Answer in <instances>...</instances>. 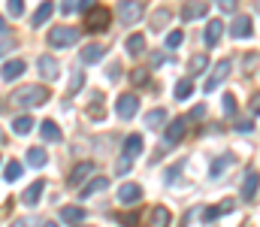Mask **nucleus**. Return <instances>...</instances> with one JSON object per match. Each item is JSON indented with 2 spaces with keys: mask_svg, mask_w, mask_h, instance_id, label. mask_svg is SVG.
Segmentation results:
<instances>
[{
  "mask_svg": "<svg viewBox=\"0 0 260 227\" xmlns=\"http://www.w3.org/2000/svg\"><path fill=\"white\" fill-rule=\"evenodd\" d=\"M49 97H52V94H49V88H43V85H21V88H15L12 103H15L18 109H30V106L46 103Z\"/></svg>",
  "mask_w": 260,
  "mask_h": 227,
  "instance_id": "nucleus-1",
  "label": "nucleus"
},
{
  "mask_svg": "<svg viewBox=\"0 0 260 227\" xmlns=\"http://www.w3.org/2000/svg\"><path fill=\"white\" fill-rule=\"evenodd\" d=\"M79 43V30L76 27H67V24H58L49 30V46L52 49H70Z\"/></svg>",
  "mask_w": 260,
  "mask_h": 227,
  "instance_id": "nucleus-2",
  "label": "nucleus"
},
{
  "mask_svg": "<svg viewBox=\"0 0 260 227\" xmlns=\"http://www.w3.org/2000/svg\"><path fill=\"white\" fill-rule=\"evenodd\" d=\"M115 12L121 24H139V18L145 15V0H121Z\"/></svg>",
  "mask_w": 260,
  "mask_h": 227,
  "instance_id": "nucleus-3",
  "label": "nucleus"
},
{
  "mask_svg": "<svg viewBox=\"0 0 260 227\" xmlns=\"http://www.w3.org/2000/svg\"><path fill=\"white\" fill-rule=\"evenodd\" d=\"M109 21H112V12H109L106 6H94V9L85 12V27H88L91 34H103V30L109 27Z\"/></svg>",
  "mask_w": 260,
  "mask_h": 227,
  "instance_id": "nucleus-4",
  "label": "nucleus"
},
{
  "mask_svg": "<svg viewBox=\"0 0 260 227\" xmlns=\"http://www.w3.org/2000/svg\"><path fill=\"white\" fill-rule=\"evenodd\" d=\"M185 134H188V118H185V115H182V118H173V121L164 127V146H167V149L179 146V143L185 140Z\"/></svg>",
  "mask_w": 260,
  "mask_h": 227,
  "instance_id": "nucleus-5",
  "label": "nucleus"
},
{
  "mask_svg": "<svg viewBox=\"0 0 260 227\" xmlns=\"http://www.w3.org/2000/svg\"><path fill=\"white\" fill-rule=\"evenodd\" d=\"M230 67H233V61H230V58H221V61H218V64L212 67V76L206 79L203 91H206V94H209V91H215V88H218V85H221V82H224V79L230 76Z\"/></svg>",
  "mask_w": 260,
  "mask_h": 227,
  "instance_id": "nucleus-6",
  "label": "nucleus"
},
{
  "mask_svg": "<svg viewBox=\"0 0 260 227\" xmlns=\"http://www.w3.org/2000/svg\"><path fill=\"white\" fill-rule=\"evenodd\" d=\"M136 109H139V97L133 94V91H127V94H121L118 100H115V112H118V118H133L136 115Z\"/></svg>",
  "mask_w": 260,
  "mask_h": 227,
  "instance_id": "nucleus-7",
  "label": "nucleus"
},
{
  "mask_svg": "<svg viewBox=\"0 0 260 227\" xmlns=\"http://www.w3.org/2000/svg\"><path fill=\"white\" fill-rule=\"evenodd\" d=\"M230 34H233V40H248V37L254 34V21H251V15H236L233 24H230Z\"/></svg>",
  "mask_w": 260,
  "mask_h": 227,
  "instance_id": "nucleus-8",
  "label": "nucleus"
},
{
  "mask_svg": "<svg viewBox=\"0 0 260 227\" xmlns=\"http://www.w3.org/2000/svg\"><path fill=\"white\" fill-rule=\"evenodd\" d=\"M94 170H97V167H94L91 160H82V164H76V167L70 170V176H67V185H70V188L82 185V182H85V179H88V176H91Z\"/></svg>",
  "mask_w": 260,
  "mask_h": 227,
  "instance_id": "nucleus-9",
  "label": "nucleus"
},
{
  "mask_svg": "<svg viewBox=\"0 0 260 227\" xmlns=\"http://www.w3.org/2000/svg\"><path fill=\"white\" fill-rule=\"evenodd\" d=\"M209 12V0H188L182 6V21H197Z\"/></svg>",
  "mask_w": 260,
  "mask_h": 227,
  "instance_id": "nucleus-10",
  "label": "nucleus"
},
{
  "mask_svg": "<svg viewBox=\"0 0 260 227\" xmlns=\"http://www.w3.org/2000/svg\"><path fill=\"white\" fill-rule=\"evenodd\" d=\"M37 70H40V76H43L46 82H55V79L61 76V67H58V61H55L52 55H40V61H37Z\"/></svg>",
  "mask_w": 260,
  "mask_h": 227,
  "instance_id": "nucleus-11",
  "label": "nucleus"
},
{
  "mask_svg": "<svg viewBox=\"0 0 260 227\" xmlns=\"http://www.w3.org/2000/svg\"><path fill=\"white\" fill-rule=\"evenodd\" d=\"M221 34H224V21H221V18H212V21L206 24V30H203V43H206L209 49H215V46L221 43Z\"/></svg>",
  "mask_w": 260,
  "mask_h": 227,
  "instance_id": "nucleus-12",
  "label": "nucleus"
},
{
  "mask_svg": "<svg viewBox=\"0 0 260 227\" xmlns=\"http://www.w3.org/2000/svg\"><path fill=\"white\" fill-rule=\"evenodd\" d=\"M233 164H236V157H233V154H221V157H215V160H212V170H209V179H212V182H218V179L233 167Z\"/></svg>",
  "mask_w": 260,
  "mask_h": 227,
  "instance_id": "nucleus-13",
  "label": "nucleus"
},
{
  "mask_svg": "<svg viewBox=\"0 0 260 227\" xmlns=\"http://www.w3.org/2000/svg\"><path fill=\"white\" fill-rule=\"evenodd\" d=\"M145 151V140H142V134H130L127 140H124V157H130V160H136L139 154Z\"/></svg>",
  "mask_w": 260,
  "mask_h": 227,
  "instance_id": "nucleus-14",
  "label": "nucleus"
},
{
  "mask_svg": "<svg viewBox=\"0 0 260 227\" xmlns=\"http://www.w3.org/2000/svg\"><path fill=\"white\" fill-rule=\"evenodd\" d=\"M139 200H142V188H139V185L127 182V185H121V188H118V203L133 206V203H139Z\"/></svg>",
  "mask_w": 260,
  "mask_h": 227,
  "instance_id": "nucleus-15",
  "label": "nucleus"
},
{
  "mask_svg": "<svg viewBox=\"0 0 260 227\" xmlns=\"http://www.w3.org/2000/svg\"><path fill=\"white\" fill-rule=\"evenodd\" d=\"M257 188H260V173L257 170H251V173L245 176V182H242V200L251 203V200L257 197Z\"/></svg>",
  "mask_w": 260,
  "mask_h": 227,
  "instance_id": "nucleus-16",
  "label": "nucleus"
},
{
  "mask_svg": "<svg viewBox=\"0 0 260 227\" xmlns=\"http://www.w3.org/2000/svg\"><path fill=\"white\" fill-rule=\"evenodd\" d=\"M233 209H236L233 200H224V203H218V206H206V209H203V221L209 224V221H215V218H221V215H227V212H233Z\"/></svg>",
  "mask_w": 260,
  "mask_h": 227,
  "instance_id": "nucleus-17",
  "label": "nucleus"
},
{
  "mask_svg": "<svg viewBox=\"0 0 260 227\" xmlns=\"http://www.w3.org/2000/svg\"><path fill=\"white\" fill-rule=\"evenodd\" d=\"M106 188H109V179H106V176H97V179H91V182H85V185H82L79 197H82V200H88L91 194H97V191H106Z\"/></svg>",
  "mask_w": 260,
  "mask_h": 227,
  "instance_id": "nucleus-18",
  "label": "nucleus"
},
{
  "mask_svg": "<svg viewBox=\"0 0 260 227\" xmlns=\"http://www.w3.org/2000/svg\"><path fill=\"white\" fill-rule=\"evenodd\" d=\"M43 191H46V182H43V179H37V182H34V185H27V191L21 194V203H24V206H34V203H40Z\"/></svg>",
  "mask_w": 260,
  "mask_h": 227,
  "instance_id": "nucleus-19",
  "label": "nucleus"
},
{
  "mask_svg": "<svg viewBox=\"0 0 260 227\" xmlns=\"http://www.w3.org/2000/svg\"><path fill=\"white\" fill-rule=\"evenodd\" d=\"M21 73H24V61H21V58H15V61H6V64H3L0 79H3V82H15Z\"/></svg>",
  "mask_w": 260,
  "mask_h": 227,
  "instance_id": "nucleus-20",
  "label": "nucleus"
},
{
  "mask_svg": "<svg viewBox=\"0 0 260 227\" xmlns=\"http://www.w3.org/2000/svg\"><path fill=\"white\" fill-rule=\"evenodd\" d=\"M40 137H43L46 143H61V140H64L61 127H58L55 121H40Z\"/></svg>",
  "mask_w": 260,
  "mask_h": 227,
  "instance_id": "nucleus-21",
  "label": "nucleus"
},
{
  "mask_svg": "<svg viewBox=\"0 0 260 227\" xmlns=\"http://www.w3.org/2000/svg\"><path fill=\"white\" fill-rule=\"evenodd\" d=\"M103 58H106V49H103V46H88V49L79 52V61H82V64H97V61H103Z\"/></svg>",
  "mask_w": 260,
  "mask_h": 227,
  "instance_id": "nucleus-22",
  "label": "nucleus"
},
{
  "mask_svg": "<svg viewBox=\"0 0 260 227\" xmlns=\"http://www.w3.org/2000/svg\"><path fill=\"white\" fill-rule=\"evenodd\" d=\"M49 164V154L43 146H34V149L27 151V167H34V170H40V167H46Z\"/></svg>",
  "mask_w": 260,
  "mask_h": 227,
  "instance_id": "nucleus-23",
  "label": "nucleus"
},
{
  "mask_svg": "<svg viewBox=\"0 0 260 227\" xmlns=\"http://www.w3.org/2000/svg\"><path fill=\"white\" fill-rule=\"evenodd\" d=\"M124 49H127V55L139 58V55L145 52V37H142V34H130L127 43H124Z\"/></svg>",
  "mask_w": 260,
  "mask_h": 227,
  "instance_id": "nucleus-24",
  "label": "nucleus"
},
{
  "mask_svg": "<svg viewBox=\"0 0 260 227\" xmlns=\"http://www.w3.org/2000/svg\"><path fill=\"white\" fill-rule=\"evenodd\" d=\"M148 224L151 227H170V209L167 206H154L151 215H148Z\"/></svg>",
  "mask_w": 260,
  "mask_h": 227,
  "instance_id": "nucleus-25",
  "label": "nucleus"
},
{
  "mask_svg": "<svg viewBox=\"0 0 260 227\" xmlns=\"http://www.w3.org/2000/svg\"><path fill=\"white\" fill-rule=\"evenodd\" d=\"M52 12H55V3H52V0H43V3H40V9L34 12V24H37V27H40V24H46V21L52 18Z\"/></svg>",
  "mask_w": 260,
  "mask_h": 227,
  "instance_id": "nucleus-26",
  "label": "nucleus"
},
{
  "mask_svg": "<svg viewBox=\"0 0 260 227\" xmlns=\"http://www.w3.org/2000/svg\"><path fill=\"white\" fill-rule=\"evenodd\" d=\"M30 131H34V118H30V115H15V118H12V134L24 137V134H30Z\"/></svg>",
  "mask_w": 260,
  "mask_h": 227,
  "instance_id": "nucleus-27",
  "label": "nucleus"
},
{
  "mask_svg": "<svg viewBox=\"0 0 260 227\" xmlns=\"http://www.w3.org/2000/svg\"><path fill=\"white\" fill-rule=\"evenodd\" d=\"M61 218H64L67 224H79V221L85 218V209H82V206H64V209H61Z\"/></svg>",
  "mask_w": 260,
  "mask_h": 227,
  "instance_id": "nucleus-28",
  "label": "nucleus"
},
{
  "mask_svg": "<svg viewBox=\"0 0 260 227\" xmlns=\"http://www.w3.org/2000/svg\"><path fill=\"white\" fill-rule=\"evenodd\" d=\"M206 67H209V55H194L191 64H188V73L200 76V73H206Z\"/></svg>",
  "mask_w": 260,
  "mask_h": 227,
  "instance_id": "nucleus-29",
  "label": "nucleus"
},
{
  "mask_svg": "<svg viewBox=\"0 0 260 227\" xmlns=\"http://www.w3.org/2000/svg\"><path fill=\"white\" fill-rule=\"evenodd\" d=\"M194 94V79H182L176 82V100H188Z\"/></svg>",
  "mask_w": 260,
  "mask_h": 227,
  "instance_id": "nucleus-30",
  "label": "nucleus"
},
{
  "mask_svg": "<svg viewBox=\"0 0 260 227\" xmlns=\"http://www.w3.org/2000/svg\"><path fill=\"white\" fill-rule=\"evenodd\" d=\"M21 176H24V167H21L18 160H9L6 170H3V179H6V182H15V179H21Z\"/></svg>",
  "mask_w": 260,
  "mask_h": 227,
  "instance_id": "nucleus-31",
  "label": "nucleus"
},
{
  "mask_svg": "<svg viewBox=\"0 0 260 227\" xmlns=\"http://www.w3.org/2000/svg\"><path fill=\"white\" fill-rule=\"evenodd\" d=\"M164 118H167V109H164V106H157V109H151V112L145 115V124H148V127H160V124H164Z\"/></svg>",
  "mask_w": 260,
  "mask_h": 227,
  "instance_id": "nucleus-32",
  "label": "nucleus"
},
{
  "mask_svg": "<svg viewBox=\"0 0 260 227\" xmlns=\"http://www.w3.org/2000/svg\"><path fill=\"white\" fill-rule=\"evenodd\" d=\"M167 21H170V9H157V12L151 15V30H160V27H167Z\"/></svg>",
  "mask_w": 260,
  "mask_h": 227,
  "instance_id": "nucleus-33",
  "label": "nucleus"
},
{
  "mask_svg": "<svg viewBox=\"0 0 260 227\" xmlns=\"http://www.w3.org/2000/svg\"><path fill=\"white\" fill-rule=\"evenodd\" d=\"M182 40H185V34H182V30H170V34H167V49H179V46H182Z\"/></svg>",
  "mask_w": 260,
  "mask_h": 227,
  "instance_id": "nucleus-34",
  "label": "nucleus"
},
{
  "mask_svg": "<svg viewBox=\"0 0 260 227\" xmlns=\"http://www.w3.org/2000/svg\"><path fill=\"white\" fill-rule=\"evenodd\" d=\"M130 82H133L136 88H142V85H148V70H133V73H130Z\"/></svg>",
  "mask_w": 260,
  "mask_h": 227,
  "instance_id": "nucleus-35",
  "label": "nucleus"
},
{
  "mask_svg": "<svg viewBox=\"0 0 260 227\" xmlns=\"http://www.w3.org/2000/svg\"><path fill=\"white\" fill-rule=\"evenodd\" d=\"M6 9H9L12 18H18V15L24 12V0H6Z\"/></svg>",
  "mask_w": 260,
  "mask_h": 227,
  "instance_id": "nucleus-36",
  "label": "nucleus"
},
{
  "mask_svg": "<svg viewBox=\"0 0 260 227\" xmlns=\"http://www.w3.org/2000/svg\"><path fill=\"white\" fill-rule=\"evenodd\" d=\"M82 82H85V76H82L79 70H76V73H73V79H70V97H76V94H79Z\"/></svg>",
  "mask_w": 260,
  "mask_h": 227,
  "instance_id": "nucleus-37",
  "label": "nucleus"
},
{
  "mask_svg": "<svg viewBox=\"0 0 260 227\" xmlns=\"http://www.w3.org/2000/svg\"><path fill=\"white\" fill-rule=\"evenodd\" d=\"M115 218H118V224L121 227H136L139 224V218H136L133 212H121V215H115Z\"/></svg>",
  "mask_w": 260,
  "mask_h": 227,
  "instance_id": "nucleus-38",
  "label": "nucleus"
},
{
  "mask_svg": "<svg viewBox=\"0 0 260 227\" xmlns=\"http://www.w3.org/2000/svg\"><path fill=\"white\" fill-rule=\"evenodd\" d=\"M130 167H133V160L121 154V157H118V167H115V173H118V176H127V173H130Z\"/></svg>",
  "mask_w": 260,
  "mask_h": 227,
  "instance_id": "nucleus-39",
  "label": "nucleus"
},
{
  "mask_svg": "<svg viewBox=\"0 0 260 227\" xmlns=\"http://www.w3.org/2000/svg\"><path fill=\"white\" fill-rule=\"evenodd\" d=\"M224 112L227 115H236V97L233 94H224Z\"/></svg>",
  "mask_w": 260,
  "mask_h": 227,
  "instance_id": "nucleus-40",
  "label": "nucleus"
},
{
  "mask_svg": "<svg viewBox=\"0 0 260 227\" xmlns=\"http://www.w3.org/2000/svg\"><path fill=\"white\" fill-rule=\"evenodd\" d=\"M106 79H109V82H118V79H121V64H115V61H112V67L106 70Z\"/></svg>",
  "mask_w": 260,
  "mask_h": 227,
  "instance_id": "nucleus-41",
  "label": "nucleus"
},
{
  "mask_svg": "<svg viewBox=\"0 0 260 227\" xmlns=\"http://www.w3.org/2000/svg\"><path fill=\"white\" fill-rule=\"evenodd\" d=\"M212 3H215V6H218V9H224V12H233V9H236V3H239V0H212Z\"/></svg>",
  "mask_w": 260,
  "mask_h": 227,
  "instance_id": "nucleus-42",
  "label": "nucleus"
},
{
  "mask_svg": "<svg viewBox=\"0 0 260 227\" xmlns=\"http://www.w3.org/2000/svg\"><path fill=\"white\" fill-rule=\"evenodd\" d=\"M179 170H182V164H173V167L167 170V182H176V176H179Z\"/></svg>",
  "mask_w": 260,
  "mask_h": 227,
  "instance_id": "nucleus-43",
  "label": "nucleus"
},
{
  "mask_svg": "<svg viewBox=\"0 0 260 227\" xmlns=\"http://www.w3.org/2000/svg\"><path fill=\"white\" fill-rule=\"evenodd\" d=\"M76 9H79V12H88V9H94V0H79Z\"/></svg>",
  "mask_w": 260,
  "mask_h": 227,
  "instance_id": "nucleus-44",
  "label": "nucleus"
},
{
  "mask_svg": "<svg viewBox=\"0 0 260 227\" xmlns=\"http://www.w3.org/2000/svg\"><path fill=\"white\" fill-rule=\"evenodd\" d=\"M251 112H254V115H260V94H254V97H251Z\"/></svg>",
  "mask_w": 260,
  "mask_h": 227,
  "instance_id": "nucleus-45",
  "label": "nucleus"
},
{
  "mask_svg": "<svg viewBox=\"0 0 260 227\" xmlns=\"http://www.w3.org/2000/svg\"><path fill=\"white\" fill-rule=\"evenodd\" d=\"M151 64L160 67V64H167V58H164V55H151Z\"/></svg>",
  "mask_w": 260,
  "mask_h": 227,
  "instance_id": "nucleus-46",
  "label": "nucleus"
},
{
  "mask_svg": "<svg viewBox=\"0 0 260 227\" xmlns=\"http://www.w3.org/2000/svg\"><path fill=\"white\" fill-rule=\"evenodd\" d=\"M236 131H242V134H248V131H251V121H239V124H236Z\"/></svg>",
  "mask_w": 260,
  "mask_h": 227,
  "instance_id": "nucleus-47",
  "label": "nucleus"
},
{
  "mask_svg": "<svg viewBox=\"0 0 260 227\" xmlns=\"http://www.w3.org/2000/svg\"><path fill=\"white\" fill-rule=\"evenodd\" d=\"M6 34H9V24H6V18L0 15V37H6Z\"/></svg>",
  "mask_w": 260,
  "mask_h": 227,
  "instance_id": "nucleus-48",
  "label": "nucleus"
},
{
  "mask_svg": "<svg viewBox=\"0 0 260 227\" xmlns=\"http://www.w3.org/2000/svg\"><path fill=\"white\" fill-rule=\"evenodd\" d=\"M9 49H12V46H9V43H0V58H3V55H6V52H9Z\"/></svg>",
  "mask_w": 260,
  "mask_h": 227,
  "instance_id": "nucleus-49",
  "label": "nucleus"
},
{
  "mask_svg": "<svg viewBox=\"0 0 260 227\" xmlns=\"http://www.w3.org/2000/svg\"><path fill=\"white\" fill-rule=\"evenodd\" d=\"M40 227H58V224L55 221H46V224H40Z\"/></svg>",
  "mask_w": 260,
  "mask_h": 227,
  "instance_id": "nucleus-50",
  "label": "nucleus"
},
{
  "mask_svg": "<svg viewBox=\"0 0 260 227\" xmlns=\"http://www.w3.org/2000/svg\"><path fill=\"white\" fill-rule=\"evenodd\" d=\"M0 109H3V103H0Z\"/></svg>",
  "mask_w": 260,
  "mask_h": 227,
  "instance_id": "nucleus-51",
  "label": "nucleus"
}]
</instances>
